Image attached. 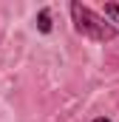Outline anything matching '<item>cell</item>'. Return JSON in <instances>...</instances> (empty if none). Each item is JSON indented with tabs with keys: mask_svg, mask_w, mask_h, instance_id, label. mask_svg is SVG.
Instances as JSON below:
<instances>
[{
	"mask_svg": "<svg viewBox=\"0 0 119 122\" xmlns=\"http://www.w3.org/2000/svg\"><path fill=\"white\" fill-rule=\"evenodd\" d=\"M94 122H111V119H108V117H96Z\"/></svg>",
	"mask_w": 119,
	"mask_h": 122,
	"instance_id": "4",
	"label": "cell"
},
{
	"mask_svg": "<svg viewBox=\"0 0 119 122\" xmlns=\"http://www.w3.org/2000/svg\"><path fill=\"white\" fill-rule=\"evenodd\" d=\"M105 17L111 20V26H119V3H105Z\"/></svg>",
	"mask_w": 119,
	"mask_h": 122,
	"instance_id": "3",
	"label": "cell"
},
{
	"mask_svg": "<svg viewBox=\"0 0 119 122\" xmlns=\"http://www.w3.org/2000/svg\"><path fill=\"white\" fill-rule=\"evenodd\" d=\"M68 9H71L74 29L79 31L82 37H91V40H96V43H108V40L116 37V26H111V23H108L102 14H96L94 9L82 6V3H77V0H74Z\"/></svg>",
	"mask_w": 119,
	"mask_h": 122,
	"instance_id": "1",
	"label": "cell"
},
{
	"mask_svg": "<svg viewBox=\"0 0 119 122\" xmlns=\"http://www.w3.org/2000/svg\"><path fill=\"white\" fill-rule=\"evenodd\" d=\"M37 29L43 31V34L51 31V9H40L37 11Z\"/></svg>",
	"mask_w": 119,
	"mask_h": 122,
	"instance_id": "2",
	"label": "cell"
}]
</instances>
